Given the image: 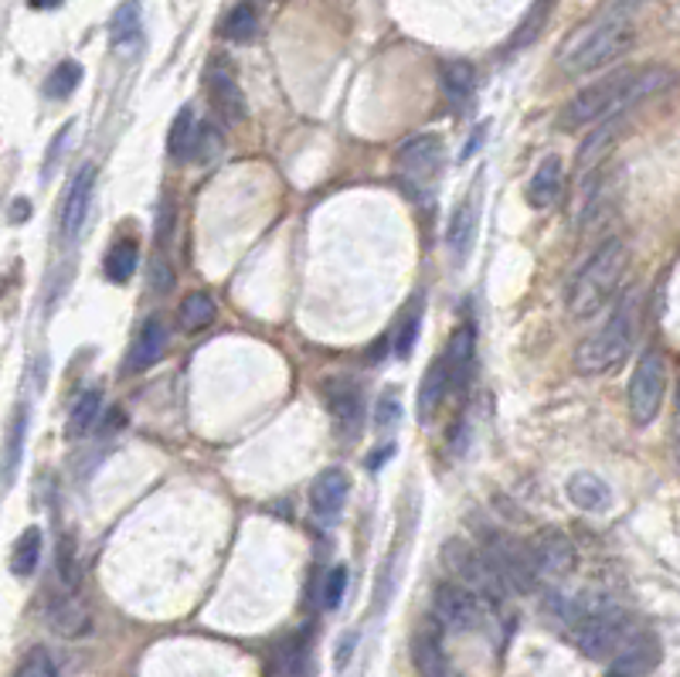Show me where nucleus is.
Here are the masks:
<instances>
[{"mask_svg":"<svg viewBox=\"0 0 680 677\" xmlns=\"http://www.w3.org/2000/svg\"><path fill=\"white\" fill-rule=\"evenodd\" d=\"M256 35H259V11L253 4H235L222 17V38H228L235 45H253Z\"/></svg>","mask_w":680,"mask_h":677,"instance_id":"obj_28","label":"nucleus"},{"mask_svg":"<svg viewBox=\"0 0 680 677\" xmlns=\"http://www.w3.org/2000/svg\"><path fill=\"white\" fill-rule=\"evenodd\" d=\"M143 31V8L140 0H127L116 14H113V24H109V42L113 48H127L140 38Z\"/></svg>","mask_w":680,"mask_h":677,"instance_id":"obj_29","label":"nucleus"},{"mask_svg":"<svg viewBox=\"0 0 680 677\" xmlns=\"http://www.w3.org/2000/svg\"><path fill=\"white\" fill-rule=\"evenodd\" d=\"M670 85H677V72L667 66H640V69L609 72L599 82L575 92L572 103L559 116V127L568 133L596 127L599 119L633 113L640 103L660 96V92H667Z\"/></svg>","mask_w":680,"mask_h":677,"instance_id":"obj_1","label":"nucleus"},{"mask_svg":"<svg viewBox=\"0 0 680 677\" xmlns=\"http://www.w3.org/2000/svg\"><path fill=\"white\" fill-rule=\"evenodd\" d=\"M562 180H565V167H562V157H544L538 164V171L531 174V184H528V201L531 208L538 211H548L554 201L562 198Z\"/></svg>","mask_w":680,"mask_h":677,"instance_id":"obj_21","label":"nucleus"},{"mask_svg":"<svg viewBox=\"0 0 680 677\" xmlns=\"http://www.w3.org/2000/svg\"><path fill=\"white\" fill-rule=\"evenodd\" d=\"M214 314H219V306H214L211 293H191V296H184V303H180L177 324H180V330L198 334L214 320Z\"/></svg>","mask_w":680,"mask_h":677,"instance_id":"obj_30","label":"nucleus"},{"mask_svg":"<svg viewBox=\"0 0 680 677\" xmlns=\"http://www.w3.org/2000/svg\"><path fill=\"white\" fill-rule=\"evenodd\" d=\"M208 100H211L214 113H219V119L228 122V127L242 122L245 113H249V109H245V96H242L238 79L232 75L228 66H222V61L208 72Z\"/></svg>","mask_w":680,"mask_h":677,"instance_id":"obj_13","label":"nucleus"},{"mask_svg":"<svg viewBox=\"0 0 680 677\" xmlns=\"http://www.w3.org/2000/svg\"><path fill=\"white\" fill-rule=\"evenodd\" d=\"M626 116H630V113H623V116H609V119H599V122H596V130L589 133V140H582V147H578V157H575L578 174H589V171H596V167L602 164V157L612 150L615 137H620Z\"/></svg>","mask_w":680,"mask_h":677,"instance_id":"obj_19","label":"nucleus"},{"mask_svg":"<svg viewBox=\"0 0 680 677\" xmlns=\"http://www.w3.org/2000/svg\"><path fill=\"white\" fill-rule=\"evenodd\" d=\"M99 412H103V395H99L96 388L82 392V398H79L75 409H72V416H69V436H72V440H75V436H85L89 429H92V422L99 419Z\"/></svg>","mask_w":680,"mask_h":677,"instance_id":"obj_33","label":"nucleus"},{"mask_svg":"<svg viewBox=\"0 0 680 677\" xmlns=\"http://www.w3.org/2000/svg\"><path fill=\"white\" fill-rule=\"evenodd\" d=\"M344 593H348V569L337 565L320 582V603H324V609H337L340 599H344Z\"/></svg>","mask_w":680,"mask_h":677,"instance_id":"obj_37","label":"nucleus"},{"mask_svg":"<svg viewBox=\"0 0 680 677\" xmlns=\"http://www.w3.org/2000/svg\"><path fill=\"white\" fill-rule=\"evenodd\" d=\"M636 330H640V290H630L620 296L609 320L575 348V358H572L575 372L585 378H599V375L615 372V367L630 358V351L636 345Z\"/></svg>","mask_w":680,"mask_h":677,"instance_id":"obj_2","label":"nucleus"},{"mask_svg":"<svg viewBox=\"0 0 680 677\" xmlns=\"http://www.w3.org/2000/svg\"><path fill=\"white\" fill-rule=\"evenodd\" d=\"M477 219H480V208H477V195H470L462 201L456 211H453V222H449V232H446V242L456 256V262H467L470 249H473V238H477Z\"/></svg>","mask_w":680,"mask_h":677,"instance_id":"obj_23","label":"nucleus"},{"mask_svg":"<svg viewBox=\"0 0 680 677\" xmlns=\"http://www.w3.org/2000/svg\"><path fill=\"white\" fill-rule=\"evenodd\" d=\"M630 633L633 627L626 620V612L615 606H599V609L582 606L578 620L568 623V640L589 661H612L615 651L630 640Z\"/></svg>","mask_w":680,"mask_h":677,"instance_id":"obj_5","label":"nucleus"},{"mask_svg":"<svg viewBox=\"0 0 680 677\" xmlns=\"http://www.w3.org/2000/svg\"><path fill=\"white\" fill-rule=\"evenodd\" d=\"M483 556L490 559V565L497 569L501 582L507 586V593H535L538 586V565H535V556H531V545L520 541L507 532H497V528H486L483 532Z\"/></svg>","mask_w":680,"mask_h":677,"instance_id":"obj_7","label":"nucleus"},{"mask_svg":"<svg viewBox=\"0 0 680 677\" xmlns=\"http://www.w3.org/2000/svg\"><path fill=\"white\" fill-rule=\"evenodd\" d=\"M419 327H422V300L415 296V300L409 303V311L401 314L398 330H395V354H398V358H409V354H412V348H415V341H419Z\"/></svg>","mask_w":680,"mask_h":677,"instance_id":"obj_34","label":"nucleus"},{"mask_svg":"<svg viewBox=\"0 0 680 677\" xmlns=\"http://www.w3.org/2000/svg\"><path fill=\"white\" fill-rule=\"evenodd\" d=\"M137 242L133 238H119L109 256H106V276H109V283L122 287V283H130L133 280V272H137Z\"/></svg>","mask_w":680,"mask_h":677,"instance_id":"obj_31","label":"nucleus"},{"mask_svg":"<svg viewBox=\"0 0 680 677\" xmlns=\"http://www.w3.org/2000/svg\"><path fill=\"white\" fill-rule=\"evenodd\" d=\"M568 501L578 507V511H589V514H599V511H609L612 504V487L599 477V474H589V470H578L568 477V487H565Z\"/></svg>","mask_w":680,"mask_h":677,"instance_id":"obj_20","label":"nucleus"},{"mask_svg":"<svg viewBox=\"0 0 680 677\" xmlns=\"http://www.w3.org/2000/svg\"><path fill=\"white\" fill-rule=\"evenodd\" d=\"M82 82V66L79 61H61V66H55V72L45 79V92L51 100H69L72 92L79 89Z\"/></svg>","mask_w":680,"mask_h":677,"instance_id":"obj_35","label":"nucleus"},{"mask_svg":"<svg viewBox=\"0 0 680 677\" xmlns=\"http://www.w3.org/2000/svg\"><path fill=\"white\" fill-rule=\"evenodd\" d=\"M432 620L449 633H473L486 620V603L459 582H439L432 593Z\"/></svg>","mask_w":680,"mask_h":677,"instance_id":"obj_10","label":"nucleus"},{"mask_svg":"<svg viewBox=\"0 0 680 677\" xmlns=\"http://www.w3.org/2000/svg\"><path fill=\"white\" fill-rule=\"evenodd\" d=\"M633 17H612L596 11L593 21H585L568 35V42L559 51V66L568 75H589L612 66L615 58H623L633 48Z\"/></svg>","mask_w":680,"mask_h":677,"instance_id":"obj_3","label":"nucleus"},{"mask_svg":"<svg viewBox=\"0 0 680 677\" xmlns=\"http://www.w3.org/2000/svg\"><path fill=\"white\" fill-rule=\"evenodd\" d=\"M446 354V367H449V392L462 395L473 382V367H477V337L473 327H459L453 334Z\"/></svg>","mask_w":680,"mask_h":677,"instance_id":"obj_15","label":"nucleus"},{"mask_svg":"<svg viewBox=\"0 0 680 677\" xmlns=\"http://www.w3.org/2000/svg\"><path fill=\"white\" fill-rule=\"evenodd\" d=\"M92 191H96V167L85 164L75 180H72V188H69V198L66 205H61V235H66L69 242L82 232L85 225V214H89V205H92Z\"/></svg>","mask_w":680,"mask_h":677,"instance_id":"obj_16","label":"nucleus"},{"mask_svg":"<svg viewBox=\"0 0 680 677\" xmlns=\"http://www.w3.org/2000/svg\"><path fill=\"white\" fill-rule=\"evenodd\" d=\"M528 545L538 565V579H562L575 569V545L565 532L544 528Z\"/></svg>","mask_w":680,"mask_h":677,"instance_id":"obj_12","label":"nucleus"},{"mask_svg":"<svg viewBox=\"0 0 680 677\" xmlns=\"http://www.w3.org/2000/svg\"><path fill=\"white\" fill-rule=\"evenodd\" d=\"M21 677H55V661L45 647H31L27 657L17 667Z\"/></svg>","mask_w":680,"mask_h":677,"instance_id":"obj_40","label":"nucleus"},{"mask_svg":"<svg viewBox=\"0 0 680 677\" xmlns=\"http://www.w3.org/2000/svg\"><path fill=\"white\" fill-rule=\"evenodd\" d=\"M664 395H667V361L657 348H646L633 367L630 375V419L633 425H650L664 406Z\"/></svg>","mask_w":680,"mask_h":677,"instance_id":"obj_9","label":"nucleus"},{"mask_svg":"<svg viewBox=\"0 0 680 677\" xmlns=\"http://www.w3.org/2000/svg\"><path fill=\"white\" fill-rule=\"evenodd\" d=\"M650 0H602L599 14H612V17H633L636 11H643Z\"/></svg>","mask_w":680,"mask_h":677,"instance_id":"obj_41","label":"nucleus"},{"mask_svg":"<svg viewBox=\"0 0 680 677\" xmlns=\"http://www.w3.org/2000/svg\"><path fill=\"white\" fill-rule=\"evenodd\" d=\"M443 565L459 582V586H467L470 593H477L490 609L504 603L507 586L501 582L497 569L490 565V559L483 556V548L462 541V538H449L443 545Z\"/></svg>","mask_w":680,"mask_h":677,"instance_id":"obj_6","label":"nucleus"},{"mask_svg":"<svg viewBox=\"0 0 680 677\" xmlns=\"http://www.w3.org/2000/svg\"><path fill=\"white\" fill-rule=\"evenodd\" d=\"M439 82H443V92L449 96V103L462 106L477 89V72L470 61H443L439 66Z\"/></svg>","mask_w":680,"mask_h":677,"instance_id":"obj_26","label":"nucleus"},{"mask_svg":"<svg viewBox=\"0 0 680 677\" xmlns=\"http://www.w3.org/2000/svg\"><path fill=\"white\" fill-rule=\"evenodd\" d=\"M38 559H42V532L38 528H24L21 538L11 548V572L27 579L31 572L38 569Z\"/></svg>","mask_w":680,"mask_h":677,"instance_id":"obj_32","label":"nucleus"},{"mask_svg":"<svg viewBox=\"0 0 680 677\" xmlns=\"http://www.w3.org/2000/svg\"><path fill=\"white\" fill-rule=\"evenodd\" d=\"M446 164V147L436 133H419L398 150V177L412 198H425L436 188Z\"/></svg>","mask_w":680,"mask_h":677,"instance_id":"obj_8","label":"nucleus"},{"mask_svg":"<svg viewBox=\"0 0 680 677\" xmlns=\"http://www.w3.org/2000/svg\"><path fill=\"white\" fill-rule=\"evenodd\" d=\"M167 351V327L161 317H146L143 327L137 330V341L130 348V361H127V372H146L153 367Z\"/></svg>","mask_w":680,"mask_h":677,"instance_id":"obj_18","label":"nucleus"},{"mask_svg":"<svg viewBox=\"0 0 680 677\" xmlns=\"http://www.w3.org/2000/svg\"><path fill=\"white\" fill-rule=\"evenodd\" d=\"M348 494H351V480H348V474L340 470V467H327V470L314 480V487H310V507H314L317 517L333 521L340 511H344Z\"/></svg>","mask_w":680,"mask_h":677,"instance_id":"obj_17","label":"nucleus"},{"mask_svg":"<svg viewBox=\"0 0 680 677\" xmlns=\"http://www.w3.org/2000/svg\"><path fill=\"white\" fill-rule=\"evenodd\" d=\"M446 395H449V367H446V354H439L425 367L422 385H419V419L429 422L436 416Z\"/></svg>","mask_w":680,"mask_h":677,"instance_id":"obj_24","label":"nucleus"},{"mask_svg":"<svg viewBox=\"0 0 680 677\" xmlns=\"http://www.w3.org/2000/svg\"><path fill=\"white\" fill-rule=\"evenodd\" d=\"M324 402L333 419L340 440H354L364 422V395L351 378H327L324 382Z\"/></svg>","mask_w":680,"mask_h":677,"instance_id":"obj_11","label":"nucleus"},{"mask_svg":"<svg viewBox=\"0 0 680 677\" xmlns=\"http://www.w3.org/2000/svg\"><path fill=\"white\" fill-rule=\"evenodd\" d=\"M48 623L61 633V637H85L92 630V612L85 609V603H79L75 596H58L48 606Z\"/></svg>","mask_w":680,"mask_h":677,"instance_id":"obj_25","label":"nucleus"},{"mask_svg":"<svg viewBox=\"0 0 680 677\" xmlns=\"http://www.w3.org/2000/svg\"><path fill=\"white\" fill-rule=\"evenodd\" d=\"M626 269H630V249L623 238H609L602 242L599 249L589 256L578 269V276L572 280V290H568V314L575 320H585L599 314L602 306L615 296V290L623 287L626 280Z\"/></svg>","mask_w":680,"mask_h":677,"instance_id":"obj_4","label":"nucleus"},{"mask_svg":"<svg viewBox=\"0 0 680 677\" xmlns=\"http://www.w3.org/2000/svg\"><path fill=\"white\" fill-rule=\"evenodd\" d=\"M398 422H401V402L395 392H385L375 406V429L378 433H391Z\"/></svg>","mask_w":680,"mask_h":677,"instance_id":"obj_39","label":"nucleus"},{"mask_svg":"<svg viewBox=\"0 0 680 677\" xmlns=\"http://www.w3.org/2000/svg\"><path fill=\"white\" fill-rule=\"evenodd\" d=\"M677 412H680V388H677Z\"/></svg>","mask_w":680,"mask_h":677,"instance_id":"obj_42","label":"nucleus"},{"mask_svg":"<svg viewBox=\"0 0 680 677\" xmlns=\"http://www.w3.org/2000/svg\"><path fill=\"white\" fill-rule=\"evenodd\" d=\"M412 661L419 674H449V661L443 651V627L436 620L412 637Z\"/></svg>","mask_w":680,"mask_h":677,"instance_id":"obj_22","label":"nucleus"},{"mask_svg":"<svg viewBox=\"0 0 680 677\" xmlns=\"http://www.w3.org/2000/svg\"><path fill=\"white\" fill-rule=\"evenodd\" d=\"M660 664V643L654 633L633 630L615 657L609 661V674H650Z\"/></svg>","mask_w":680,"mask_h":677,"instance_id":"obj_14","label":"nucleus"},{"mask_svg":"<svg viewBox=\"0 0 680 677\" xmlns=\"http://www.w3.org/2000/svg\"><path fill=\"white\" fill-rule=\"evenodd\" d=\"M58 575L66 586H75L79 582V562H75V538L72 535H61L58 541Z\"/></svg>","mask_w":680,"mask_h":677,"instance_id":"obj_38","label":"nucleus"},{"mask_svg":"<svg viewBox=\"0 0 680 677\" xmlns=\"http://www.w3.org/2000/svg\"><path fill=\"white\" fill-rule=\"evenodd\" d=\"M195 140H198V119H195V109L184 106L174 122H171V133H167V153L174 161H191V150H195Z\"/></svg>","mask_w":680,"mask_h":677,"instance_id":"obj_27","label":"nucleus"},{"mask_svg":"<svg viewBox=\"0 0 680 677\" xmlns=\"http://www.w3.org/2000/svg\"><path fill=\"white\" fill-rule=\"evenodd\" d=\"M306 637H293L283 651H275V657H272V674H300V670H306Z\"/></svg>","mask_w":680,"mask_h":677,"instance_id":"obj_36","label":"nucleus"}]
</instances>
